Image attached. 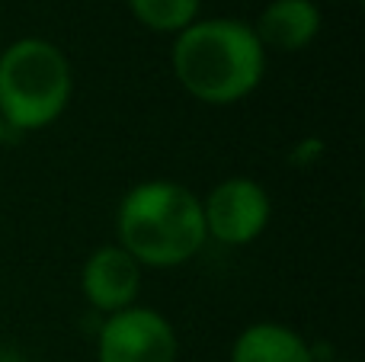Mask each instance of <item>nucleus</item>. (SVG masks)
<instances>
[{"instance_id": "5", "label": "nucleus", "mask_w": 365, "mask_h": 362, "mask_svg": "<svg viewBox=\"0 0 365 362\" xmlns=\"http://www.w3.org/2000/svg\"><path fill=\"white\" fill-rule=\"evenodd\" d=\"M177 331L154 308H122L106 314L96 331V362H177Z\"/></svg>"}, {"instance_id": "6", "label": "nucleus", "mask_w": 365, "mask_h": 362, "mask_svg": "<svg viewBox=\"0 0 365 362\" xmlns=\"http://www.w3.org/2000/svg\"><path fill=\"white\" fill-rule=\"evenodd\" d=\"M81 292L90 301V308H96L103 318L122 311V308H132L138 305L141 267L119 244H103L83 260Z\"/></svg>"}, {"instance_id": "4", "label": "nucleus", "mask_w": 365, "mask_h": 362, "mask_svg": "<svg viewBox=\"0 0 365 362\" xmlns=\"http://www.w3.org/2000/svg\"><path fill=\"white\" fill-rule=\"evenodd\" d=\"M205 237L227 247L253 244L272 218V199L253 177H225L199 199Z\"/></svg>"}, {"instance_id": "9", "label": "nucleus", "mask_w": 365, "mask_h": 362, "mask_svg": "<svg viewBox=\"0 0 365 362\" xmlns=\"http://www.w3.org/2000/svg\"><path fill=\"white\" fill-rule=\"evenodd\" d=\"M132 16L151 32H167L177 36L189 23L199 19L202 0H125Z\"/></svg>"}, {"instance_id": "7", "label": "nucleus", "mask_w": 365, "mask_h": 362, "mask_svg": "<svg viewBox=\"0 0 365 362\" xmlns=\"http://www.w3.org/2000/svg\"><path fill=\"white\" fill-rule=\"evenodd\" d=\"M259 45L266 51H292L308 48L321 32V6L314 0H269L259 10L257 23H250Z\"/></svg>"}, {"instance_id": "11", "label": "nucleus", "mask_w": 365, "mask_h": 362, "mask_svg": "<svg viewBox=\"0 0 365 362\" xmlns=\"http://www.w3.org/2000/svg\"><path fill=\"white\" fill-rule=\"evenodd\" d=\"M324 362H353V359H324Z\"/></svg>"}, {"instance_id": "10", "label": "nucleus", "mask_w": 365, "mask_h": 362, "mask_svg": "<svg viewBox=\"0 0 365 362\" xmlns=\"http://www.w3.org/2000/svg\"><path fill=\"white\" fill-rule=\"evenodd\" d=\"M6 135H10V128H6V122L0 119V145H4V141H6Z\"/></svg>"}, {"instance_id": "3", "label": "nucleus", "mask_w": 365, "mask_h": 362, "mask_svg": "<svg viewBox=\"0 0 365 362\" xmlns=\"http://www.w3.org/2000/svg\"><path fill=\"white\" fill-rule=\"evenodd\" d=\"M74 71L55 42L26 36L0 51V119L10 132H42L64 115Z\"/></svg>"}, {"instance_id": "1", "label": "nucleus", "mask_w": 365, "mask_h": 362, "mask_svg": "<svg viewBox=\"0 0 365 362\" xmlns=\"http://www.w3.org/2000/svg\"><path fill=\"white\" fill-rule=\"evenodd\" d=\"M173 77L192 100L205 106L244 103L266 77V48L244 19H195L173 36Z\"/></svg>"}, {"instance_id": "2", "label": "nucleus", "mask_w": 365, "mask_h": 362, "mask_svg": "<svg viewBox=\"0 0 365 362\" xmlns=\"http://www.w3.org/2000/svg\"><path fill=\"white\" fill-rule=\"evenodd\" d=\"M205 241L199 196L177 180H145L115 209V244L141 269L186 267Z\"/></svg>"}, {"instance_id": "8", "label": "nucleus", "mask_w": 365, "mask_h": 362, "mask_svg": "<svg viewBox=\"0 0 365 362\" xmlns=\"http://www.w3.org/2000/svg\"><path fill=\"white\" fill-rule=\"evenodd\" d=\"M227 362H317L314 346L289 324L257 321L234 337Z\"/></svg>"}]
</instances>
